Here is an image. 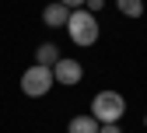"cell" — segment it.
Returning <instances> with one entry per match:
<instances>
[{"instance_id": "30bf717a", "label": "cell", "mask_w": 147, "mask_h": 133, "mask_svg": "<svg viewBox=\"0 0 147 133\" xmlns=\"http://www.w3.org/2000/svg\"><path fill=\"white\" fill-rule=\"evenodd\" d=\"M63 7H70V11H77V7H84V0H60Z\"/></svg>"}, {"instance_id": "277c9868", "label": "cell", "mask_w": 147, "mask_h": 133, "mask_svg": "<svg viewBox=\"0 0 147 133\" xmlns=\"http://www.w3.org/2000/svg\"><path fill=\"white\" fill-rule=\"evenodd\" d=\"M53 77H56V84H81V81H84V70H81L77 60L60 56V63L53 67Z\"/></svg>"}, {"instance_id": "6da1fadb", "label": "cell", "mask_w": 147, "mask_h": 133, "mask_svg": "<svg viewBox=\"0 0 147 133\" xmlns=\"http://www.w3.org/2000/svg\"><path fill=\"white\" fill-rule=\"evenodd\" d=\"M67 35H70V39L77 42V46H95V42H98V18L91 14V11H84V7L70 11Z\"/></svg>"}, {"instance_id": "52a82bcc", "label": "cell", "mask_w": 147, "mask_h": 133, "mask_svg": "<svg viewBox=\"0 0 147 133\" xmlns=\"http://www.w3.org/2000/svg\"><path fill=\"white\" fill-rule=\"evenodd\" d=\"M35 63L53 70V67L60 63V49H56V46H49V42H46V46H39V49H35Z\"/></svg>"}, {"instance_id": "8992f818", "label": "cell", "mask_w": 147, "mask_h": 133, "mask_svg": "<svg viewBox=\"0 0 147 133\" xmlns=\"http://www.w3.org/2000/svg\"><path fill=\"white\" fill-rule=\"evenodd\" d=\"M98 130H102V123L95 116H74L67 126V133H98Z\"/></svg>"}, {"instance_id": "ba28073f", "label": "cell", "mask_w": 147, "mask_h": 133, "mask_svg": "<svg viewBox=\"0 0 147 133\" xmlns=\"http://www.w3.org/2000/svg\"><path fill=\"white\" fill-rule=\"evenodd\" d=\"M116 4H119V11L126 18H140L144 14V0H116Z\"/></svg>"}, {"instance_id": "8fae6325", "label": "cell", "mask_w": 147, "mask_h": 133, "mask_svg": "<svg viewBox=\"0 0 147 133\" xmlns=\"http://www.w3.org/2000/svg\"><path fill=\"white\" fill-rule=\"evenodd\" d=\"M98 133H123V130H119V126H116V123H105V126H102V130H98Z\"/></svg>"}, {"instance_id": "3957f363", "label": "cell", "mask_w": 147, "mask_h": 133, "mask_svg": "<svg viewBox=\"0 0 147 133\" xmlns=\"http://www.w3.org/2000/svg\"><path fill=\"white\" fill-rule=\"evenodd\" d=\"M56 84V77H53V70L49 67H28L21 74V91L28 95V98H42V95H49V88Z\"/></svg>"}, {"instance_id": "7a4b0ae2", "label": "cell", "mask_w": 147, "mask_h": 133, "mask_svg": "<svg viewBox=\"0 0 147 133\" xmlns=\"http://www.w3.org/2000/svg\"><path fill=\"white\" fill-rule=\"evenodd\" d=\"M91 116H95L102 126L105 123H119L126 116V102L119 91H98L95 98H91Z\"/></svg>"}, {"instance_id": "7c38bea8", "label": "cell", "mask_w": 147, "mask_h": 133, "mask_svg": "<svg viewBox=\"0 0 147 133\" xmlns=\"http://www.w3.org/2000/svg\"><path fill=\"white\" fill-rule=\"evenodd\" d=\"M144 123H147V119H144Z\"/></svg>"}, {"instance_id": "5b68a950", "label": "cell", "mask_w": 147, "mask_h": 133, "mask_svg": "<svg viewBox=\"0 0 147 133\" xmlns=\"http://www.w3.org/2000/svg\"><path fill=\"white\" fill-rule=\"evenodd\" d=\"M42 21H46L49 28H67V21H70V7H63L60 0H56V4H46Z\"/></svg>"}, {"instance_id": "9c48e42d", "label": "cell", "mask_w": 147, "mask_h": 133, "mask_svg": "<svg viewBox=\"0 0 147 133\" xmlns=\"http://www.w3.org/2000/svg\"><path fill=\"white\" fill-rule=\"evenodd\" d=\"M105 7V0H84V11H91V14H98Z\"/></svg>"}]
</instances>
